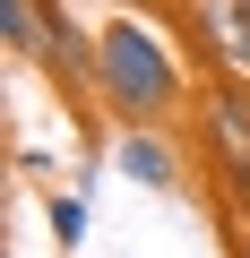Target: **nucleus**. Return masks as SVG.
Masks as SVG:
<instances>
[{"label":"nucleus","instance_id":"obj_1","mask_svg":"<svg viewBox=\"0 0 250 258\" xmlns=\"http://www.w3.org/2000/svg\"><path fill=\"white\" fill-rule=\"evenodd\" d=\"M198 103V60L173 18L112 9L95 26V120L104 129H181Z\"/></svg>","mask_w":250,"mask_h":258},{"label":"nucleus","instance_id":"obj_2","mask_svg":"<svg viewBox=\"0 0 250 258\" xmlns=\"http://www.w3.org/2000/svg\"><path fill=\"white\" fill-rule=\"evenodd\" d=\"M181 138L216 189V224H241L250 215V86L241 78H198V103L181 120Z\"/></svg>","mask_w":250,"mask_h":258},{"label":"nucleus","instance_id":"obj_3","mask_svg":"<svg viewBox=\"0 0 250 258\" xmlns=\"http://www.w3.org/2000/svg\"><path fill=\"white\" fill-rule=\"evenodd\" d=\"M173 26L198 60V78H241L250 86V0H173Z\"/></svg>","mask_w":250,"mask_h":258},{"label":"nucleus","instance_id":"obj_4","mask_svg":"<svg viewBox=\"0 0 250 258\" xmlns=\"http://www.w3.org/2000/svg\"><path fill=\"white\" fill-rule=\"evenodd\" d=\"M112 172L138 181V189H156V198H190L198 155H190L181 129H112Z\"/></svg>","mask_w":250,"mask_h":258},{"label":"nucleus","instance_id":"obj_5","mask_svg":"<svg viewBox=\"0 0 250 258\" xmlns=\"http://www.w3.org/2000/svg\"><path fill=\"white\" fill-rule=\"evenodd\" d=\"M86 215H95V207H86V189H78V181H69V189H61V181L43 189V241H52L61 258H78V249H86Z\"/></svg>","mask_w":250,"mask_h":258},{"label":"nucleus","instance_id":"obj_6","mask_svg":"<svg viewBox=\"0 0 250 258\" xmlns=\"http://www.w3.org/2000/svg\"><path fill=\"white\" fill-rule=\"evenodd\" d=\"M224 258H250V215H241V224H224Z\"/></svg>","mask_w":250,"mask_h":258},{"label":"nucleus","instance_id":"obj_7","mask_svg":"<svg viewBox=\"0 0 250 258\" xmlns=\"http://www.w3.org/2000/svg\"><path fill=\"white\" fill-rule=\"evenodd\" d=\"M112 9H130V18H173V0H112Z\"/></svg>","mask_w":250,"mask_h":258}]
</instances>
